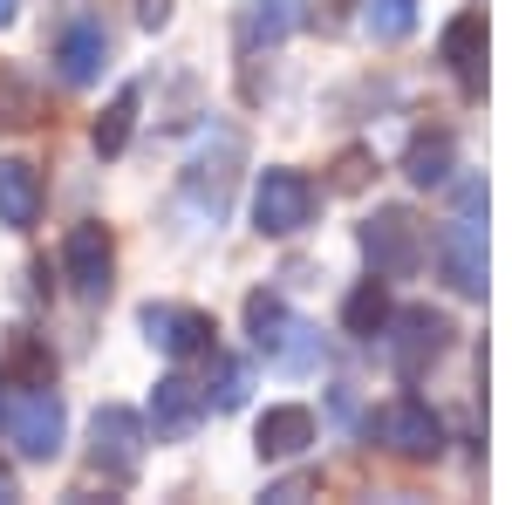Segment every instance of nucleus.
I'll list each match as a JSON object with an SVG mask.
<instances>
[{
	"instance_id": "29",
	"label": "nucleus",
	"mask_w": 512,
	"mask_h": 505,
	"mask_svg": "<svg viewBox=\"0 0 512 505\" xmlns=\"http://www.w3.org/2000/svg\"><path fill=\"white\" fill-rule=\"evenodd\" d=\"M7 499H14V478H7V471H0V505H7Z\"/></svg>"
},
{
	"instance_id": "8",
	"label": "nucleus",
	"mask_w": 512,
	"mask_h": 505,
	"mask_svg": "<svg viewBox=\"0 0 512 505\" xmlns=\"http://www.w3.org/2000/svg\"><path fill=\"white\" fill-rule=\"evenodd\" d=\"M89 451H96V471L130 478V471L144 465V417L123 410V403H103L96 424H89Z\"/></svg>"
},
{
	"instance_id": "5",
	"label": "nucleus",
	"mask_w": 512,
	"mask_h": 505,
	"mask_svg": "<svg viewBox=\"0 0 512 505\" xmlns=\"http://www.w3.org/2000/svg\"><path fill=\"white\" fill-rule=\"evenodd\" d=\"M362 253H369L376 280H403V273H417V267H424V226H417V212H403V205L369 212V219H362Z\"/></svg>"
},
{
	"instance_id": "20",
	"label": "nucleus",
	"mask_w": 512,
	"mask_h": 505,
	"mask_svg": "<svg viewBox=\"0 0 512 505\" xmlns=\"http://www.w3.org/2000/svg\"><path fill=\"white\" fill-rule=\"evenodd\" d=\"M403 171H410V185H444L451 178V137L437 130V137H417L410 157H403Z\"/></svg>"
},
{
	"instance_id": "2",
	"label": "nucleus",
	"mask_w": 512,
	"mask_h": 505,
	"mask_svg": "<svg viewBox=\"0 0 512 505\" xmlns=\"http://www.w3.org/2000/svg\"><path fill=\"white\" fill-rule=\"evenodd\" d=\"M246 335H253V349L267 355V369L301 376V369L321 362V335L301 321V314H287L280 294H253V301H246Z\"/></svg>"
},
{
	"instance_id": "21",
	"label": "nucleus",
	"mask_w": 512,
	"mask_h": 505,
	"mask_svg": "<svg viewBox=\"0 0 512 505\" xmlns=\"http://www.w3.org/2000/svg\"><path fill=\"white\" fill-rule=\"evenodd\" d=\"M205 403H212V410H239V403H246V362H233V355H212Z\"/></svg>"
},
{
	"instance_id": "1",
	"label": "nucleus",
	"mask_w": 512,
	"mask_h": 505,
	"mask_svg": "<svg viewBox=\"0 0 512 505\" xmlns=\"http://www.w3.org/2000/svg\"><path fill=\"white\" fill-rule=\"evenodd\" d=\"M0 430H7V444H14L21 458L48 465V458L62 451V437H69V410H62V396L48 383H14L0 396Z\"/></svg>"
},
{
	"instance_id": "6",
	"label": "nucleus",
	"mask_w": 512,
	"mask_h": 505,
	"mask_svg": "<svg viewBox=\"0 0 512 505\" xmlns=\"http://www.w3.org/2000/svg\"><path fill=\"white\" fill-rule=\"evenodd\" d=\"M383 328H390V369L403 376V383H417L437 355L451 349V321L431 314V308H403L396 321H383Z\"/></svg>"
},
{
	"instance_id": "15",
	"label": "nucleus",
	"mask_w": 512,
	"mask_h": 505,
	"mask_svg": "<svg viewBox=\"0 0 512 505\" xmlns=\"http://www.w3.org/2000/svg\"><path fill=\"white\" fill-rule=\"evenodd\" d=\"M35 219H41V171L28 157H0V226L28 233Z\"/></svg>"
},
{
	"instance_id": "12",
	"label": "nucleus",
	"mask_w": 512,
	"mask_h": 505,
	"mask_svg": "<svg viewBox=\"0 0 512 505\" xmlns=\"http://www.w3.org/2000/svg\"><path fill=\"white\" fill-rule=\"evenodd\" d=\"M205 383H192V376H164L158 396H151V430H158L164 444H178V437H192L198 424H205Z\"/></svg>"
},
{
	"instance_id": "28",
	"label": "nucleus",
	"mask_w": 512,
	"mask_h": 505,
	"mask_svg": "<svg viewBox=\"0 0 512 505\" xmlns=\"http://www.w3.org/2000/svg\"><path fill=\"white\" fill-rule=\"evenodd\" d=\"M14 7H21V0H0V28H7V21H14Z\"/></svg>"
},
{
	"instance_id": "13",
	"label": "nucleus",
	"mask_w": 512,
	"mask_h": 505,
	"mask_svg": "<svg viewBox=\"0 0 512 505\" xmlns=\"http://www.w3.org/2000/svg\"><path fill=\"white\" fill-rule=\"evenodd\" d=\"M437 260H444V280L458 294H485V233H478L472 219H451L437 233Z\"/></svg>"
},
{
	"instance_id": "23",
	"label": "nucleus",
	"mask_w": 512,
	"mask_h": 505,
	"mask_svg": "<svg viewBox=\"0 0 512 505\" xmlns=\"http://www.w3.org/2000/svg\"><path fill=\"white\" fill-rule=\"evenodd\" d=\"M7 369H14V383H55V355L41 349V342H14Z\"/></svg>"
},
{
	"instance_id": "19",
	"label": "nucleus",
	"mask_w": 512,
	"mask_h": 505,
	"mask_svg": "<svg viewBox=\"0 0 512 505\" xmlns=\"http://www.w3.org/2000/svg\"><path fill=\"white\" fill-rule=\"evenodd\" d=\"M287 28H294V14H287V0H253V7L239 14V48H246V55H253L260 41L274 48V41L287 35Z\"/></svg>"
},
{
	"instance_id": "11",
	"label": "nucleus",
	"mask_w": 512,
	"mask_h": 505,
	"mask_svg": "<svg viewBox=\"0 0 512 505\" xmlns=\"http://www.w3.org/2000/svg\"><path fill=\"white\" fill-rule=\"evenodd\" d=\"M144 335H151L164 355H178V362H185V355H205V349H212V335H219V328H212V314H198V308L151 301V308H144Z\"/></svg>"
},
{
	"instance_id": "22",
	"label": "nucleus",
	"mask_w": 512,
	"mask_h": 505,
	"mask_svg": "<svg viewBox=\"0 0 512 505\" xmlns=\"http://www.w3.org/2000/svg\"><path fill=\"white\" fill-rule=\"evenodd\" d=\"M417 28V0H369V35L376 41H403Z\"/></svg>"
},
{
	"instance_id": "10",
	"label": "nucleus",
	"mask_w": 512,
	"mask_h": 505,
	"mask_svg": "<svg viewBox=\"0 0 512 505\" xmlns=\"http://www.w3.org/2000/svg\"><path fill=\"white\" fill-rule=\"evenodd\" d=\"M376 437L390 444L396 458H437L444 451V424H437L431 403H417V396H396L390 410L376 417Z\"/></svg>"
},
{
	"instance_id": "18",
	"label": "nucleus",
	"mask_w": 512,
	"mask_h": 505,
	"mask_svg": "<svg viewBox=\"0 0 512 505\" xmlns=\"http://www.w3.org/2000/svg\"><path fill=\"white\" fill-rule=\"evenodd\" d=\"M137 103H144V89H117L110 110L96 117V151H103V157H123L130 130H137Z\"/></svg>"
},
{
	"instance_id": "17",
	"label": "nucleus",
	"mask_w": 512,
	"mask_h": 505,
	"mask_svg": "<svg viewBox=\"0 0 512 505\" xmlns=\"http://www.w3.org/2000/svg\"><path fill=\"white\" fill-rule=\"evenodd\" d=\"M383 321H390V294H383V280H376V273H369V280H362V287H355L349 301H342V328H349V335H362V342H369V335H383Z\"/></svg>"
},
{
	"instance_id": "25",
	"label": "nucleus",
	"mask_w": 512,
	"mask_h": 505,
	"mask_svg": "<svg viewBox=\"0 0 512 505\" xmlns=\"http://www.w3.org/2000/svg\"><path fill=\"white\" fill-rule=\"evenodd\" d=\"M349 7H355V0H315V21L328 28V35H335V28L349 21Z\"/></svg>"
},
{
	"instance_id": "27",
	"label": "nucleus",
	"mask_w": 512,
	"mask_h": 505,
	"mask_svg": "<svg viewBox=\"0 0 512 505\" xmlns=\"http://www.w3.org/2000/svg\"><path fill=\"white\" fill-rule=\"evenodd\" d=\"M301 492H308V478H280V485L267 492V499H280V505H287V499H301Z\"/></svg>"
},
{
	"instance_id": "9",
	"label": "nucleus",
	"mask_w": 512,
	"mask_h": 505,
	"mask_svg": "<svg viewBox=\"0 0 512 505\" xmlns=\"http://www.w3.org/2000/svg\"><path fill=\"white\" fill-rule=\"evenodd\" d=\"M103 62H110V28L96 14L62 21V35H55V69H62V82L69 89H89V82L103 76Z\"/></svg>"
},
{
	"instance_id": "3",
	"label": "nucleus",
	"mask_w": 512,
	"mask_h": 505,
	"mask_svg": "<svg viewBox=\"0 0 512 505\" xmlns=\"http://www.w3.org/2000/svg\"><path fill=\"white\" fill-rule=\"evenodd\" d=\"M239 137H219L212 151H198L185 164V178H178V205L192 212L198 226H219L226 219V205H233V178H239Z\"/></svg>"
},
{
	"instance_id": "7",
	"label": "nucleus",
	"mask_w": 512,
	"mask_h": 505,
	"mask_svg": "<svg viewBox=\"0 0 512 505\" xmlns=\"http://www.w3.org/2000/svg\"><path fill=\"white\" fill-rule=\"evenodd\" d=\"M62 273H69L76 301H103V294H110V273H117V246H110V233H103L96 219L69 226V239H62Z\"/></svg>"
},
{
	"instance_id": "4",
	"label": "nucleus",
	"mask_w": 512,
	"mask_h": 505,
	"mask_svg": "<svg viewBox=\"0 0 512 505\" xmlns=\"http://www.w3.org/2000/svg\"><path fill=\"white\" fill-rule=\"evenodd\" d=\"M253 226L267 239L308 233V226H315V185H308L301 171H287V164L260 171V185H253Z\"/></svg>"
},
{
	"instance_id": "24",
	"label": "nucleus",
	"mask_w": 512,
	"mask_h": 505,
	"mask_svg": "<svg viewBox=\"0 0 512 505\" xmlns=\"http://www.w3.org/2000/svg\"><path fill=\"white\" fill-rule=\"evenodd\" d=\"M369 185V151H342L335 157V192H362Z\"/></svg>"
},
{
	"instance_id": "14",
	"label": "nucleus",
	"mask_w": 512,
	"mask_h": 505,
	"mask_svg": "<svg viewBox=\"0 0 512 505\" xmlns=\"http://www.w3.org/2000/svg\"><path fill=\"white\" fill-rule=\"evenodd\" d=\"M437 55L451 62L458 89L478 96V89H485V14H458V21L444 28V41H437Z\"/></svg>"
},
{
	"instance_id": "16",
	"label": "nucleus",
	"mask_w": 512,
	"mask_h": 505,
	"mask_svg": "<svg viewBox=\"0 0 512 505\" xmlns=\"http://www.w3.org/2000/svg\"><path fill=\"white\" fill-rule=\"evenodd\" d=\"M260 458L280 465V458H301L308 444H315V410H301V403H274L267 417H260Z\"/></svg>"
},
{
	"instance_id": "26",
	"label": "nucleus",
	"mask_w": 512,
	"mask_h": 505,
	"mask_svg": "<svg viewBox=\"0 0 512 505\" xmlns=\"http://www.w3.org/2000/svg\"><path fill=\"white\" fill-rule=\"evenodd\" d=\"M137 21H144V28H164V21H171V0H137Z\"/></svg>"
}]
</instances>
